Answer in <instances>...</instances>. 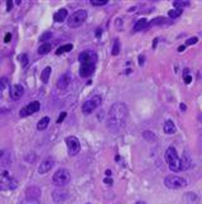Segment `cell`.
<instances>
[{"label":"cell","instance_id":"6da1fadb","mask_svg":"<svg viewBox=\"0 0 202 204\" xmlns=\"http://www.w3.org/2000/svg\"><path fill=\"white\" fill-rule=\"evenodd\" d=\"M128 117V108L125 103H115L110 108L107 114V128L116 133L125 126Z\"/></svg>","mask_w":202,"mask_h":204},{"label":"cell","instance_id":"7a4b0ae2","mask_svg":"<svg viewBox=\"0 0 202 204\" xmlns=\"http://www.w3.org/2000/svg\"><path fill=\"white\" fill-rule=\"evenodd\" d=\"M166 161L169 166V169L174 173H178L182 170V164H181V159L178 157V154L176 151L174 147H168L166 151Z\"/></svg>","mask_w":202,"mask_h":204},{"label":"cell","instance_id":"3957f363","mask_svg":"<svg viewBox=\"0 0 202 204\" xmlns=\"http://www.w3.org/2000/svg\"><path fill=\"white\" fill-rule=\"evenodd\" d=\"M86 19H87V10L79 9L75 13L71 14V17L67 21V24H68L70 28H79L86 22Z\"/></svg>","mask_w":202,"mask_h":204},{"label":"cell","instance_id":"277c9868","mask_svg":"<svg viewBox=\"0 0 202 204\" xmlns=\"http://www.w3.org/2000/svg\"><path fill=\"white\" fill-rule=\"evenodd\" d=\"M71 180V174L67 169H58L52 176V181L57 187H65Z\"/></svg>","mask_w":202,"mask_h":204},{"label":"cell","instance_id":"5b68a950","mask_svg":"<svg viewBox=\"0 0 202 204\" xmlns=\"http://www.w3.org/2000/svg\"><path fill=\"white\" fill-rule=\"evenodd\" d=\"M164 185L169 189H181L187 185V180L177 175H168L164 178Z\"/></svg>","mask_w":202,"mask_h":204},{"label":"cell","instance_id":"8992f818","mask_svg":"<svg viewBox=\"0 0 202 204\" xmlns=\"http://www.w3.org/2000/svg\"><path fill=\"white\" fill-rule=\"evenodd\" d=\"M18 187V183L15 179H13L8 173H0V190L8 192L14 190Z\"/></svg>","mask_w":202,"mask_h":204},{"label":"cell","instance_id":"52a82bcc","mask_svg":"<svg viewBox=\"0 0 202 204\" xmlns=\"http://www.w3.org/2000/svg\"><path fill=\"white\" fill-rule=\"evenodd\" d=\"M101 97L100 95H94L92 98H90L88 100H86L83 104H82V113L83 114H91L94 110L101 105Z\"/></svg>","mask_w":202,"mask_h":204},{"label":"cell","instance_id":"ba28073f","mask_svg":"<svg viewBox=\"0 0 202 204\" xmlns=\"http://www.w3.org/2000/svg\"><path fill=\"white\" fill-rule=\"evenodd\" d=\"M66 145H67V150H68V154L71 156H75L80 152L81 150V143L79 141L77 137L75 136H68L66 137Z\"/></svg>","mask_w":202,"mask_h":204},{"label":"cell","instance_id":"9c48e42d","mask_svg":"<svg viewBox=\"0 0 202 204\" xmlns=\"http://www.w3.org/2000/svg\"><path fill=\"white\" fill-rule=\"evenodd\" d=\"M39 108H41V103H39L38 100H34V102H32V103L27 104L25 107H23V108L20 109L19 116H20L22 118L28 117V116H32V114H34V113L38 112Z\"/></svg>","mask_w":202,"mask_h":204},{"label":"cell","instance_id":"30bf717a","mask_svg":"<svg viewBox=\"0 0 202 204\" xmlns=\"http://www.w3.org/2000/svg\"><path fill=\"white\" fill-rule=\"evenodd\" d=\"M95 71V62H86L81 64L80 66V76L81 78H88Z\"/></svg>","mask_w":202,"mask_h":204},{"label":"cell","instance_id":"8fae6325","mask_svg":"<svg viewBox=\"0 0 202 204\" xmlns=\"http://www.w3.org/2000/svg\"><path fill=\"white\" fill-rule=\"evenodd\" d=\"M52 199L56 204H62L68 199V193L61 189H56L52 192Z\"/></svg>","mask_w":202,"mask_h":204},{"label":"cell","instance_id":"7c38bea8","mask_svg":"<svg viewBox=\"0 0 202 204\" xmlns=\"http://www.w3.org/2000/svg\"><path fill=\"white\" fill-rule=\"evenodd\" d=\"M53 165H54L53 159H51V157L44 159V160L39 164V166H38V174H41V175L47 174L48 171H51V169L53 168Z\"/></svg>","mask_w":202,"mask_h":204},{"label":"cell","instance_id":"4fadbf2b","mask_svg":"<svg viewBox=\"0 0 202 204\" xmlns=\"http://www.w3.org/2000/svg\"><path fill=\"white\" fill-rule=\"evenodd\" d=\"M97 60V56L96 53L92 52V51H83L80 53L79 56V61L81 64H86V62H96Z\"/></svg>","mask_w":202,"mask_h":204},{"label":"cell","instance_id":"5bb4252c","mask_svg":"<svg viewBox=\"0 0 202 204\" xmlns=\"http://www.w3.org/2000/svg\"><path fill=\"white\" fill-rule=\"evenodd\" d=\"M24 95V88L20 84H15L10 88V97L14 100H19Z\"/></svg>","mask_w":202,"mask_h":204},{"label":"cell","instance_id":"9a60e30c","mask_svg":"<svg viewBox=\"0 0 202 204\" xmlns=\"http://www.w3.org/2000/svg\"><path fill=\"white\" fill-rule=\"evenodd\" d=\"M71 83V75H70V72H65L63 75L60 76V79L57 80V88L61 89V90H65L68 88Z\"/></svg>","mask_w":202,"mask_h":204},{"label":"cell","instance_id":"2e32d148","mask_svg":"<svg viewBox=\"0 0 202 204\" xmlns=\"http://www.w3.org/2000/svg\"><path fill=\"white\" fill-rule=\"evenodd\" d=\"M67 14H68L67 9L62 8V9H60V10H58L56 14L53 15V19H54V22H57V23H62V22H65V21H66Z\"/></svg>","mask_w":202,"mask_h":204},{"label":"cell","instance_id":"e0dca14e","mask_svg":"<svg viewBox=\"0 0 202 204\" xmlns=\"http://www.w3.org/2000/svg\"><path fill=\"white\" fill-rule=\"evenodd\" d=\"M146 27H148V21H146L145 18H141V19H139V21L134 24V27H133V32H140V31L145 29Z\"/></svg>","mask_w":202,"mask_h":204},{"label":"cell","instance_id":"ac0fdd59","mask_svg":"<svg viewBox=\"0 0 202 204\" xmlns=\"http://www.w3.org/2000/svg\"><path fill=\"white\" fill-rule=\"evenodd\" d=\"M27 198H33V199H38L41 195V190L37 188V187H32L27 189Z\"/></svg>","mask_w":202,"mask_h":204},{"label":"cell","instance_id":"d6986e66","mask_svg":"<svg viewBox=\"0 0 202 204\" xmlns=\"http://www.w3.org/2000/svg\"><path fill=\"white\" fill-rule=\"evenodd\" d=\"M163 129H164V133L167 135H173L176 132V126L172 121H167L163 126Z\"/></svg>","mask_w":202,"mask_h":204},{"label":"cell","instance_id":"ffe728a7","mask_svg":"<svg viewBox=\"0 0 202 204\" xmlns=\"http://www.w3.org/2000/svg\"><path fill=\"white\" fill-rule=\"evenodd\" d=\"M49 124V117H43L42 119H39V122L37 123V129L38 131H44Z\"/></svg>","mask_w":202,"mask_h":204},{"label":"cell","instance_id":"44dd1931","mask_svg":"<svg viewBox=\"0 0 202 204\" xmlns=\"http://www.w3.org/2000/svg\"><path fill=\"white\" fill-rule=\"evenodd\" d=\"M51 72H52V69H51L49 66H47V67L43 69V71H42V74H41V80H42L43 83H47V81L49 80Z\"/></svg>","mask_w":202,"mask_h":204},{"label":"cell","instance_id":"7402d4cb","mask_svg":"<svg viewBox=\"0 0 202 204\" xmlns=\"http://www.w3.org/2000/svg\"><path fill=\"white\" fill-rule=\"evenodd\" d=\"M51 50H52V45L48 43V42H46V43H42V45L39 46L38 53H39V55H47L48 52H51Z\"/></svg>","mask_w":202,"mask_h":204},{"label":"cell","instance_id":"603a6c76","mask_svg":"<svg viewBox=\"0 0 202 204\" xmlns=\"http://www.w3.org/2000/svg\"><path fill=\"white\" fill-rule=\"evenodd\" d=\"M72 48H73V46H72L71 43L63 45V46H61V47H58V48H57V51H56V55H62V53L70 52V51H71Z\"/></svg>","mask_w":202,"mask_h":204},{"label":"cell","instance_id":"cb8c5ba5","mask_svg":"<svg viewBox=\"0 0 202 204\" xmlns=\"http://www.w3.org/2000/svg\"><path fill=\"white\" fill-rule=\"evenodd\" d=\"M164 22H166V18H163V17H158V18H154V19L148 23V27H153V26H158V24H163ZM146 27V28H148Z\"/></svg>","mask_w":202,"mask_h":204},{"label":"cell","instance_id":"d4e9b609","mask_svg":"<svg viewBox=\"0 0 202 204\" xmlns=\"http://www.w3.org/2000/svg\"><path fill=\"white\" fill-rule=\"evenodd\" d=\"M181 164H182V170H187L191 166V161L187 156H183V159H181Z\"/></svg>","mask_w":202,"mask_h":204},{"label":"cell","instance_id":"484cf974","mask_svg":"<svg viewBox=\"0 0 202 204\" xmlns=\"http://www.w3.org/2000/svg\"><path fill=\"white\" fill-rule=\"evenodd\" d=\"M181 14H182V10L181 9H172V10L168 12V17L172 18V19H176V18H178Z\"/></svg>","mask_w":202,"mask_h":204},{"label":"cell","instance_id":"4316f807","mask_svg":"<svg viewBox=\"0 0 202 204\" xmlns=\"http://www.w3.org/2000/svg\"><path fill=\"white\" fill-rule=\"evenodd\" d=\"M119 52H120V42H119V40H116V41L114 42V46H113L111 53L114 55V56H118Z\"/></svg>","mask_w":202,"mask_h":204},{"label":"cell","instance_id":"83f0119b","mask_svg":"<svg viewBox=\"0 0 202 204\" xmlns=\"http://www.w3.org/2000/svg\"><path fill=\"white\" fill-rule=\"evenodd\" d=\"M18 60L20 61V64H22V66L23 67H25L27 65H28V62H29V60H28V56L25 53H22V55H19V57H18Z\"/></svg>","mask_w":202,"mask_h":204},{"label":"cell","instance_id":"f1b7e54d","mask_svg":"<svg viewBox=\"0 0 202 204\" xmlns=\"http://www.w3.org/2000/svg\"><path fill=\"white\" fill-rule=\"evenodd\" d=\"M143 137H144L146 141H149V142H152V141H154V140H155L154 133H153V132H150V131H145V132L143 133Z\"/></svg>","mask_w":202,"mask_h":204},{"label":"cell","instance_id":"f546056e","mask_svg":"<svg viewBox=\"0 0 202 204\" xmlns=\"http://www.w3.org/2000/svg\"><path fill=\"white\" fill-rule=\"evenodd\" d=\"M188 4H190L188 2H173V7H174V9H181V10H182V8L187 7Z\"/></svg>","mask_w":202,"mask_h":204},{"label":"cell","instance_id":"4dcf8cb0","mask_svg":"<svg viewBox=\"0 0 202 204\" xmlns=\"http://www.w3.org/2000/svg\"><path fill=\"white\" fill-rule=\"evenodd\" d=\"M20 204H41V202L38 199H33V198H25L22 200Z\"/></svg>","mask_w":202,"mask_h":204},{"label":"cell","instance_id":"1f68e13d","mask_svg":"<svg viewBox=\"0 0 202 204\" xmlns=\"http://www.w3.org/2000/svg\"><path fill=\"white\" fill-rule=\"evenodd\" d=\"M90 3L95 5V7H101V5H106L107 0H90Z\"/></svg>","mask_w":202,"mask_h":204},{"label":"cell","instance_id":"d6a6232c","mask_svg":"<svg viewBox=\"0 0 202 204\" xmlns=\"http://www.w3.org/2000/svg\"><path fill=\"white\" fill-rule=\"evenodd\" d=\"M51 37H52V33H51V32H46V33H44V34L41 37L39 40H41V42H44V43H46V41H47V40H49Z\"/></svg>","mask_w":202,"mask_h":204},{"label":"cell","instance_id":"836d02e7","mask_svg":"<svg viewBox=\"0 0 202 204\" xmlns=\"http://www.w3.org/2000/svg\"><path fill=\"white\" fill-rule=\"evenodd\" d=\"M198 42V38L197 37H192V38H188L187 41H186V46H192V45H195V43H197Z\"/></svg>","mask_w":202,"mask_h":204},{"label":"cell","instance_id":"e575fe53","mask_svg":"<svg viewBox=\"0 0 202 204\" xmlns=\"http://www.w3.org/2000/svg\"><path fill=\"white\" fill-rule=\"evenodd\" d=\"M35 159H37V156H35V154H33V152H30V154L25 157V160H27L28 162H30V164H33V162L35 161Z\"/></svg>","mask_w":202,"mask_h":204},{"label":"cell","instance_id":"d590c367","mask_svg":"<svg viewBox=\"0 0 202 204\" xmlns=\"http://www.w3.org/2000/svg\"><path fill=\"white\" fill-rule=\"evenodd\" d=\"M7 85H8V80H7V79H4V78L0 79V91H2Z\"/></svg>","mask_w":202,"mask_h":204},{"label":"cell","instance_id":"8d00e7d4","mask_svg":"<svg viewBox=\"0 0 202 204\" xmlns=\"http://www.w3.org/2000/svg\"><path fill=\"white\" fill-rule=\"evenodd\" d=\"M66 117H67V113H66V112H62V113H61V116H60V117H58V119H57V123H58V124H61V123L65 121V118H66Z\"/></svg>","mask_w":202,"mask_h":204},{"label":"cell","instance_id":"74e56055","mask_svg":"<svg viewBox=\"0 0 202 204\" xmlns=\"http://www.w3.org/2000/svg\"><path fill=\"white\" fill-rule=\"evenodd\" d=\"M10 40H11V34H10V33H8V34L5 36V38H4V42H5V43H9V42H10Z\"/></svg>","mask_w":202,"mask_h":204},{"label":"cell","instance_id":"f35d334b","mask_svg":"<svg viewBox=\"0 0 202 204\" xmlns=\"http://www.w3.org/2000/svg\"><path fill=\"white\" fill-rule=\"evenodd\" d=\"M191 81H192V78H191L190 75H186V76H185V83H186V84H190Z\"/></svg>","mask_w":202,"mask_h":204},{"label":"cell","instance_id":"ab89813d","mask_svg":"<svg viewBox=\"0 0 202 204\" xmlns=\"http://www.w3.org/2000/svg\"><path fill=\"white\" fill-rule=\"evenodd\" d=\"M11 7H13V2H8V3H7V10L9 12V10L11 9Z\"/></svg>","mask_w":202,"mask_h":204},{"label":"cell","instance_id":"60d3db41","mask_svg":"<svg viewBox=\"0 0 202 204\" xmlns=\"http://www.w3.org/2000/svg\"><path fill=\"white\" fill-rule=\"evenodd\" d=\"M139 64H140V66H143V64H144V56H143V55H140V56H139Z\"/></svg>","mask_w":202,"mask_h":204},{"label":"cell","instance_id":"b9f144b4","mask_svg":"<svg viewBox=\"0 0 202 204\" xmlns=\"http://www.w3.org/2000/svg\"><path fill=\"white\" fill-rule=\"evenodd\" d=\"M104 183H105L106 185H111V184H113V180H111V179H105Z\"/></svg>","mask_w":202,"mask_h":204},{"label":"cell","instance_id":"7bdbcfd3","mask_svg":"<svg viewBox=\"0 0 202 204\" xmlns=\"http://www.w3.org/2000/svg\"><path fill=\"white\" fill-rule=\"evenodd\" d=\"M95 34H96V37H100V36H101V29H100V28L96 29V33H95Z\"/></svg>","mask_w":202,"mask_h":204},{"label":"cell","instance_id":"ee69618b","mask_svg":"<svg viewBox=\"0 0 202 204\" xmlns=\"http://www.w3.org/2000/svg\"><path fill=\"white\" fill-rule=\"evenodd\" d=\"M185 48H186V45H183V46H179V48H178V51H179V52H182V51H183V50H185Z\"/></svg>","mask_w":202,"mask_h":204},{"label":"cell","instance_id":"f6af8a7d","mask_svg":"<svg viewBox=\"0 0 202 204\" xmlns=\"http://www.w3.org/2000/svg\"><path fill=\"white\" fill-rule=\"evenodd\" d=\"M187 108H186V105L185 104H181V110H186Z\"/></svg>","mask_w":202,"mask_h":204},{"label":"cell","instance_id":"bcb514c9","mask_svg":"<svg viewBox=\"0 0 202 204\" xmlns=\"http://www.w3.org/2000/svg\"><path fill=\"white\" fill-rule=\"evenodd\" d=\"M105 174H106V176H110V175H111V171H110V170H106Z\"/></svg>","mask_w":202,"mask_h":204},{"label":"cell","instance_id":"7dc6e473","mask_svg":"<svg viewBox=\"0 0 202 204\" xmlns=\"http://www.w3.org/2000/svg\"><path fill=\"white\" fill-rule=\"evenodd\" d=\"M135 204H146V203H145V202H137Z\"/></svg>","mask_w":202,"mask_h":204},{"label":"cell","instance_id":"c3c4849f","mask_svg":"<svg viewBox=\"0 0 202 204\" xmlns=\"http://www.w3.org/2000/svg\"><path fill=\"white\" fill-rule=\"evenodd\" d=\"M3 155H4V151H0V159L3 157Z\"/></svg>","mask_w":202,"mask_h":204},{"label":"cell","instance_id":"681fc988","mask_svg":"<svg viewBox=\"0 0 202 204\" xmlns=\"http://www.w3.org/2000/svg\"><path fill=\"white\" fill-rule=\"evenodd\" d=\"M86 204H90V203H86Z\"/></svg>","mask_w":202,"mask_h":204}]
</instances>
